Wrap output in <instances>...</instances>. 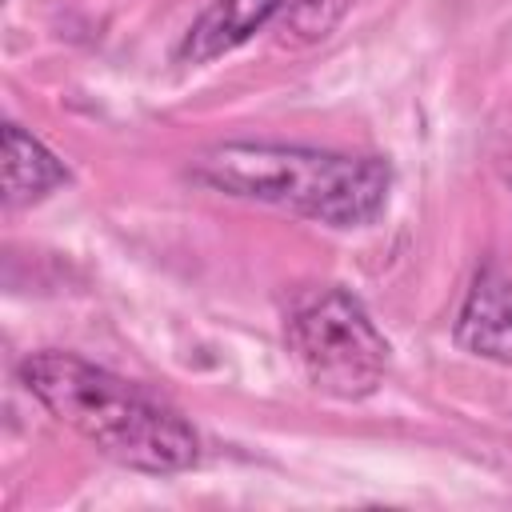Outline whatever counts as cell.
Segmentation results:
<instances>
[{
  "instance_id": "cell-1",
  "label": "cell",
  "mask_w": 512,
  "mask_h": 512,
  "mask_svg": "<svg viewBox=\"0 0 512 512\" xmlns=\"http://www.w3.org/2000/svg\"><path fill=\"white\" fill-rule=\"evenodd\" d=\"M20 384L60 424L124 468L168 476L192 468L200 456V440L176 408L76 352H32L20 360Z\"/></svg>"
},
{
  "instance_id": "cell-2",
  "label": "cell",
  "mask_w": 512,
  "mask_h": 512,
  "mask_svg": "<svg viewBox=\"0 0 512 512\" xmlns=\"http://www.w3.org/2000/svg\"><path fill=\"white\" fill-rule=\"evenodd\" d=\"M188 176L212 192L272 204L328 228L372 224L392 188V168L380 156H344L304 144H216L200 152Z\"/></svg>"
},
{
  "instance_id": "cell-3",
  "label": "cell",
  "mask_w": 512,
  "mask_h": 512,
  "mask_svg": "<svg viewBox=\"0 0 512 512\" xmlns=\"http://www.w3.org/2000/svg\"><path fill=\"white\" fill-rule=\"evenodd\" d=\"M288 352L300 364L304 380L336 400H364L384 384L392 348L372 324L368 308L344 292L324 288L288 320Z\"/></svg>"
},
{
  "instance_id": "cell-4",
  "label": "cell",
  "mask_w": 512,
  "mask_h": 512,
  "mask_svg": "<svg viewBox=\"0 0 512 512\" xmlns=\"http://www.w3.org/2000/svg\"><path fill=\"white\" fill-rule=\"evenodd\" d=\"M452 336L472 356L512 364V272L496 256L476 268Z\"/></svg>"
},
{
  "instance_id": "cell-5",
  "label": "cell",
  "mask_w": 512,
  "mask_h": 512,
  "mask_svg": "<svg viewBox=\"0 0 512 512\" xmlns=\"http://www.w3.org/2000/svg\"><path fill=\"white\" fill-rule=\"evenodd\" d=\"M292 0H212L184 32L176 56L184 64H208L232 48H240L244 40H252L256 32H264L272 20H280V12Z\"/></svg>"
},
{
  "instance_id": "cell-6",
  "label": "cell",
  "mask_w": 512,
  "mask_h": 512,
  "mask_svg": "<svg viewBox=\"0 0 512 512\" xmlns=\"http://www.w3.org/2000/svg\"><path fill=\"white\" fill-rule=\"evenodd\" d=\"M68 180V168L20 124H4V200L8 204H32L60 188Z\"/></svg>"
},
{
  "instance_id": "cell-7",
  "label": "cell",
  "mask_w": 512,
  "mask_h": 512,
  "mask_svg": "<svg viewBox=\"0 0 512 512\" xmlns=\"http://www.w3.org/2000/svg\"><path fill=\"white\" fill-rule=\"evenodd\" d=\"M360 0H292L280 12V44H316L324 40Z\"/></svg>"
}]
</instances>
